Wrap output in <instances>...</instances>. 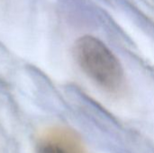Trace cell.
<instances>
[{
    "mask_svg": "<svg viewBox=\"0 0 154 153\" xmlns=\"http://www.w3.org/2000/svg\"><path fill=\"white\" fill-rule=\"evenodd\" d=\"M73 55L84 73L103 88L114 92L123 86L125 72L120 61L97 38H79L73 46Z\"/></svg>",
    "mask_w": 154,
    "mask_h": 153,
    "instance_id": "obj_1",
    "label": "cell"
},
{
    "mask_svg": "<svg viewBox=\"0 0 154 153\" xmlns=\"http://www.w3.org/2000/svg\"><path fill=\"white\" fill-rule=\"evenodd\" d=\"M38 153H74L72 151L69 150L65 146H62L59 143L55 142H48L42 144Z\"/></svg>",
    "mask_w": 154,
    "mask_h": 153,
    "instance_id": "obj_2",
    "label": "cell"
}]
</instances>
